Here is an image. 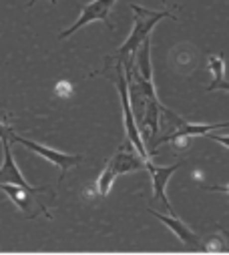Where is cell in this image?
<instances>
[{
	"label": "cell",
	"mask_w": 229,
	"mask_h": 255,
	"mask_svg": "<svg viewBox=\"0 0 229 255\" xmlns=\"http://www.w3.org/2000/svg\"><path fill=\"white\" fill-rule=\"evenodd\" d=\"M131 10L135 12V24H133V30H131L129 38L123 42V46H121L117 52H114V56L107 58V60L117 58V65L129 62V58L137 54V50H139V48H141V44L149 38V34H151V30H153V26H155L159 20H163V18H175L173 14L167 12V10L157 12V10L143 8V6H139V4H131Z\"/></svg>",
	"instance_id": "obj_1"
},
{
	"label": "cell",
	"mask_w": 229,
	"mask_h": 255,
	"mask_svg": "<svg viewBox=\"0 0 229 255\" xmlns=\"http://www.w3.org/2000/svg\"><path fill=\"white\" fill-rule=\"evenodd\" d=\"M117 89H119V95H121V105H123V115H125V131H127V139L129 143L139 151V155L145 159V163L149 161V153H147V147H145V141L141 137V129L137 125V119H135V111H133V105H131V91H129V81L125 79L123 75V65H117Z\"/></svg>",
	"instance_id": "obj_2"
},
{
	"label": "cell",
	"mask_w": 229,
	"mask_h": 255,
	"mask_svg": "<svg viewBox=\"0 0 229 255\" xmlns=\"http://www.w3.org/2000/svg\"><path fill=\"white\" fill-rule=\"evenodd\" d=\"M0 191H4V193L8 195V199L12 203H16V207L28 217V219H34L38 213H46V207L36 201L34 197L44 193V191H48L46 187H34V189H24L20 185H10V183H4V185H0Z\"/></svg>",
	"instance_id": "obj_3"
},
{
	"label": "cell",
	"mask_w": 229,
	"mask_h": 255,
	"mask_svg": "<svg viewBox=\"0 0 229 255\" xmlns=\"http://www.w3.org/2000/svg\"><path fill=\"white\" fill-rule=\"evenodd\" d=\"M10 141H12V143H20L22 147L30 149V151H32V153H36L38 157H42V159L50 161L52 165H56V167L61 169V181H63V177L67 175V171H69L73 165H79V163L83 161V157H81V155L61 153V151H56V149H50V147H44V145H40V143L28 141V139H24V137H18L16 133H12V135H10Z\"/></svg>",
	"instance_id": "obj_4"
},
{
	"label": "cell",
	"mask_w": 229,
	"mask_h": 255,
	"mask_svg": "<svg viewBox=\"0 0 229 255\" xmlns=\"http://www.w3.org/2000/svg\"><path fill=\"white\" fill-rule=\"evenodd\" d=\"M114 2H117V0H93L91 4H85L83 10H81L79 20H77L71 28H67L65 32H61L59 38H67V36L75 34L79 28H83L85 24H89V22H93V20H101V22H105V24L113 30V24H111V20H109V14H111V8L114 6Z\"/></svg>",
	"instance_id": "obj_5"
},
{
	"label": "cell",
	"mask_w": 229,
	"mask_h": 255,
	"mask_svg": "<svg viewBox=\"0 0 229 255\" xmlns=\"http://www.w3.org/2000/svg\"><path fill=\"white\" fill-rule=\"evenodd\" d=\"M183 163H175V165H169V167H159V165H153L151 159L145 163V169L151 173V179H153V199L161 201L163 207L169 211V213H173V207H171L167 195H165V187H167V181L171 179V175H173Z\"/></svg>",
	"instance_id": "obj_6"
},
{
	"label": "cell",
	"mask_w": 229,
	"mask_h": 255,
	"mask_svg": "<svg viewBox=\"0 0 229 255\" xmlns=\"http://www.w3.org/2000/svg\"><path fill=\"white\" fill-rule=\"evenodd\" d=\"M2 151H4V159L2 165H0V185L10 183V185H20L24 189H34L32 185H28V181L22 177L18 165L12 159V151H10V139L2 141Z\"/></svg>",
	"instance_id": "obj_7"
},
{
	"label": "cell",
	"mask_w": 229,
	"mask_h": 255,
	"mask_svg": "<svg viewBox=\"0 0 229 255\" xmlns=\"http://www.w3.org/2000/svg\"><path fill=\"white\" fill-rule=\"evenodd\" d=\"M149 213H153L161 223H165L171 231L177 235V239H181L185 245H189V247H193V249H201V247H203V245L199 243V237H197L183 221H179V219L175 217V213H173V215H161V213H157V211H153V209H149Z\"/></svg>",
	"instance_id": "obj_8"
},
{
	"label": "cell",
	"mask_w": 229,
	"mask_h": 255,
	"mask_svg": "<svg viewBox=\"0 0 229 255\" xmlns=\"http://www.w3.org/2000/svg\"><path fill=\"white\" fill-rule=\"evenodd\" d=\"M109 165L117 171V175H123V173H131V171H139L145 167V159L143 157H137L129 147H121L117 151V155H114Z\"/></svg>",
	"instance_id": "obj_9"
},
{
	"label": "cell",
	"mask_w": 229,
	"mask_h": 255,
	"mask_svg": "<svg viewBox=\"0 0 229 255\" xmlns=\"http://www.w3.org/2000/svg\"><path fill=\"white\" fill-rule=\"evenodd\" d=\"M135 60H137V71L139 75L147 81V83H153V77H151V40L147 38L141 48L137 50L135 54Z\"/></svg>",
	"instance_id": "obj_10"
},
{
	"label": "cell",
	"mask_w": 229,
	"mask_h": 255,
	"mask_svg": "<svg viewBox=\"0 0 229 255\" xmlns=\"http://www.w3.org/2000/svg\"><path fill=\"white\" fill-rule=\"evenodd\" d=\"M119 175H117V171H114L109 163H107V167L103 169V173L99 175V179H97V193L101 195V197H107L109 195V191H111V187H113V183H114V179H117Z\"/></svg>",
	"instance_id": "obj_11"
},
{
	"label": "cell",
	"mask_w": 229,
	"mask_h": 255,
	"mask_svg": "<svg viewBox=\"0 0 229 255\" xmlns=\"http://www.w3.org/2000/svg\"><path fill=\"white\" fill-rule=\"evenodd\" d=\"M209 71L213 73V83L207 87V91H211L217 83L225 81V60L221 54H211L209 56Z\"/></svg>",
	"instance_id": "obj_12"
},
{
	"label": "cell",
	"mask_w": 229,
	"mask_h": 255,
	"mask_svg": "<svg viewBox=\"0 0 229 255\" xmlns=\"http://www.w3.org/2000/svg\"><path fill=\"white\" fill-rule=\"evenodd\" d=\"M14 131L10 129V127L6 125V123H2L0 121V141H4V139H10V135H12Z\"/></svg>",
	"instance_id": "obj_13"
},
{
	"label": "cell",
	"mask_w": 229,
	"mask_h": 255,
	"mask_svg": "<svg viewBox=\"0 0 229 255\" xmlns=\"http://www.w3.org/2000/svg\"><path fill=\"white\" fill-rule=\"evenodd\" d=\"M205 137H209V139H213L215 143H221L223 147L229 149V137H227V135H213V133H207Z\"/></svg>",
	"instance_id": "obj_14"
},
{
	"label": "cell",
	"mask_w": 229,
	"mask_h": 255,
	"mask_svg": "<svg viewBox=\"0 0 229 255\" xmlns=\"http://www.w3.org/2000/svg\"><path fill=\"white\" fill-rule=\"evenodd\" d=\"M207 191H221V193L229 195V185H213V187H205Z\"/></svg>",
	"instance_id": "obj_15"
},
{
	"label": "cell",
	"mask_w": 229,
	"mask_h": 255,
	"mask_svg": "<svg viewBox=\"0 0 229 255\" xmlns=\"http://www.w3.org/2000/svg\"><path fill=\"white\" fill-rule=\"evenodd\" d=\"M217 89H221V91H229V83H227V81H221V83H217L211 91H217Z\"/></svg>",
	"instance_id": "obj_16"
},
{
	"label": "cell",
	"mask_w": 229,
	"mask_h": 255,
	"mask_svg": "<svg viewBox=\"0 0 229 255\" xmlns=\"http://www.w3.org/2000/svg\"><path fill=\"white\" fill-rule=\"evenodd\" d=\"M36 2H38V0H30L28 6H32V4H36ZM50 2H52V4H56V0H50Z\"/></svg>",
	"instance_id": "obj_17"
},
{
	"label": "cell",
	"mask_w": 229,
	"mask_h": 255,
	"mask_svg": "<svg viewBox=\"0 0 229 255\" xmlns=\"http://www.w3.org/2000/svg\"><path fill=\"white\" fill-rule=\"evenodd\" d=\"M223 127H229V123H223Z\"/></svg>",
	"instance_id": "obj_18"
}]
</instances>
